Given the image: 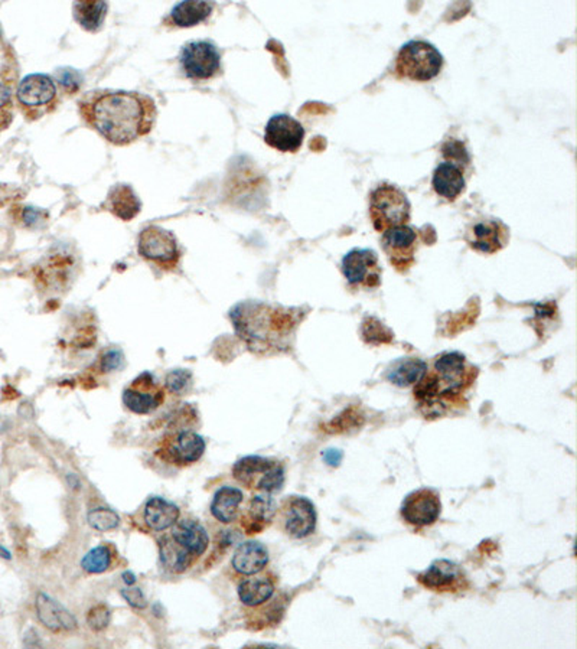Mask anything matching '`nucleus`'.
Wrapping results in <instances>:
<instances>
[{
    "label": "nucleus",
    "instance_id": "1",
    "mask_svg": "<svg viewBox=\"0 0 577 649\" xmlns=\"http://www.w3.org/2000/svg\"><path fill=\"white\" fill-rule=\"evenodd\" d=\"M78 110L87 126L116 146L149 135L158 117L155 100L135 91H90L79 100Z\"/></svg>",
    "mask_w": 577,
    "mask_h": 649
},
{
    "label": "nucleus",
    "instance_id": "2",
    "mask_svg": "<svg viewBox=\"0 0 577 649\" xmlns=\"http://www.w3.org/2000/svg\"><path fill=\"white\" fill-rule=\"evenodd\" d=\"M478 374V368L464 354L443 353L434 357L413 390L423 416L438 419L462 409Z\"/></svg>",
    "mask_w": 577,
    "mask_h": 649
},
{
    "label": "nucleus",
    "instance_id": "3",
    "mask_svg": "<svg viewBox=\"0 0 577 649\" xmlns=\"http://www.w3.org/2000/svg\"><path fill=\"white\" fill-rule=\"evenodd\" d=\"M298 312L263 302H242L231 309L230 320L238 338L253 353L275 354L291 346Z\"/></svg>",
    "mask_w": 577,
    "mask_h": 649
},
{
    "label": "nucleus",
    "instance_id": "4",
    "mask_svg": "<svg viewBox=\"0 0 577 649\" xmlns=\"http://www.w3.org/2000/svg\"><path fill=\"white\" fill-rule=\"evenodd\" d=\"M233 478L249 491L272 495L284 488V465L277 459L245 456L233 466Z\"/></svg>",
    "mask_w": 577,
    "mask_h": 649
},
{
    "label": "nucleus",
    "instance_id": "5",
    "mask_svg": "<svg viewBox=\"0 0 577 649\" xmlns=\"http://www.w3.org/2000/svg\"><path fill=\"white\" fill-rule=\"evenodd\" d=\"M410 201L394 185H378L370 196V218L374 229L384 234L396 227L408 226L410 221Z\"/></svg>",
    "mask_w": 577,
    "mask_h": 649
},
{
    "label": "nucleus",
    "instance_id": "6",
    "mask_svg": "<svg viewBox=\"0 0 577 649\" xmlns=\"http://www.w3.org/2000/svg\"><path fill=\"white\" fill-rule=\"evenodd\" d=\"M57 84L46 74H30L25 77L16 90V102L28 121H38L57 109Z\"/></svg>",
    "mask_w": 577,
    "mask_h": 649
},
{
    "label": "nucleus",
    "instance_id": "7",
    "mask_svg": "<svg viewBox=\"0 0 577 649\" xmlns=\"http://www.w3.org/2000/svg\"><path fill=\"white\" fill-rule=\"evenodd\" d=\"M443 57L426 41H410L397 55L396 71L411 81H429L441 72Z\"/></svg>",
    "mask_w": 577,
    "mask_h": 649
},
{
    "label": "nucleus",
    "instance_id": "8",
    "mask_svg": "<svg viewBox=\"0 0 577 649\" xmlns=\"http://www.w3.org/2000/svg\"><path fill=\"white\" fill-rule=\"evenodd\" d=\"M276 526L293 540H302L317 529V515L310 499L289 495L276 508Z\"/></svg>",
    "mask_w": 577,
    "mask_h": 649
},
{
    "label": "nucleus",
    "instance_id": "9",
    "mask_svg": "<svg viewBox=\"0 0 577 649\" xmlns=\"http://www.w3.org/2000/svg\"><path fill=\"white\" fill-rule=\"evenodd\" d=\"M137 252L142 259L162 270H175L181 262L177 237L162 227L149 226L142 229L137 240Z\"/></svg>",
    "mask_w": 577,
    "mask_h": 649
},
{
    "label": "nucleus",
    "instance_id": "10",
    "mask_svg": "<svg viewBox=\"0 0 577 649\" xmlns=\"http://www.w3.org/2000/svg\"><path fill=\"white\" fill-rule=\"evenodd\" d=\"M181 71L186 79L207 81L221 72V53L211 41H193L182 46L179 54Z\"/></svg>",
    "mask_w": 577,
    "mask_h": 649
},
{
    "label": "nucleus",
    "instance_id": "11",
    "mask_svg": "<svg viewBox=\"0 0 577 649\" xmlns=\"http://www.w3.org/2000/svg\"><path fill=\"white\" fill-rule=\"evenodd\" d=\"M205 440L198 433L179 430L169 433L159 442L155 454L172 466H189L204 456Z\"/></svg>",
    "mask_w": 577,
    "mask_h": 649
},
{
    "label": "nucleus",
    "instance_id": "12",
    "mask_svg": "<svg viewBox=\"0 0 577 649\" xmlns=\"http://www.w3.org/2000/svg\"><path fill=\"white\" fill-rule=\"evenodd\" d=\"M342 274L352 287L374 289L382 285L383 269L377 253L354 248L342 259Z\"/></svg>",
    "mask_w": 577,
    "mask_h": 649
},
{
    "label": "nucleus",
    "instance_id": "13",
    "mask_svg": "<svg viewBox=\"0 0 577 649\" xmlns=\"http://www.w3.org/2000/svg\"><path fill=\"white\" fill-rule=\"evenodd\" d=\"M121 400L132 413L151 414L165 402V388L153 374L144 371L126 387Z\"/></svg>",
    "mask_w": 577,
    "mask_h": 649
},
{
    "label": "nucleus",
    "instance_id": "14",
    "mask_svg": "<svg viewBox=\"0 0 577 649\" xmlns=\"http://www.w3.org/2000/svg\"><path fill=\"white\" fill-rule=\"evenodd\" d=\"M425 589L436 593H460L471 587L468 576L459 564L450 560H434L426 570L417 576Z\"/></svg>",
    "mask_w": 577,
    "mask_h": 649
},
{
    "label": "nucleus",
    "instance_id": "15",
    "mask_svg": "<svg viewBox=\"0 0 577 649\" xmlns=\"http://www.w3.org/2000/svg\"><path fill=\"white\" fill-rule=\"evenodd\" d=\"M417 243V231L413 227H396L383 234V250L390 264L400 273L415 264Z\"/></svg>",
    "mask_w": 577,
    "mask_h": 649
},
{
    "label": "nucleus",
    "instance_id": "16",
    "mask_svg": "<svg viewBox=\"0 0 577 649\" xmlns=\"http://www.w3.org/2000/svg\"><path fill=\"white\" fill-rule=\"evenodd\" d=\"M441 512V496L433 489L422 488L411 492L404 498L401 505V517L404 521L416 527L433 526Z\"/></svg>",
    "mask_w": 577,
    "mask_h": 649
},
{
    "label": "nucleus",
    "instance_id": "17",
    "mask_svg": "<svg viewBox=\"0 0 577 649\" xmlns=\"http://www.w3.org/2000/svg\"><path fill=\"white\" fill-rule=\"evenodd\" d=\"M305 139V129L301 121L289 114H276L266 124L265 142L279 152L298 151Z\"/></svg>",
    "mask_w": 577,
    "mask_h": 649
},
{
    "label": "nucleus",
    "instance_id": "18",
    "mask_svg": "<svg viewBox=\"0 0 577 649\" xmlns=\"http://www.w3.org/2000/svg\"><path fill=\"white\" fill-rule=\"evenodd\" d=\"M465 240L476 252L494 254L508 245L509 229L504 222L490 218L474 224L468 229Z\"/></svg>",
    "mask_w": 577,
    "mask_h": 649
},
{
    "label": "nucleus",
    "instance_id": "19",
    "mask_svg": "<svg viewBox=\"0 0 577 649\" xmlns=\"http://www.w3.org/2000/svg\"><path fill=\"white\" fill-rule=\"evenodd\" d=\"M276 508L277 505L272 495L268 494L254 495L247 503L244 512L238 517L242 520L244 533L247 536H253L265 531L275 521Z\"/></svg>",
    "mask_w": 577,
    "mask_h": 649
},
{
    "label": "nucleus",
    "instance_id": "20",
    "mask_svg": "<svg viewBox=\"0 0 577 649\" xmlns=\"http://www.w3.org/2000/svg\"><path fill=\"white\" fill-rule=\"evenodd\" d=\"M169 536L177 541V545L193 553L195 557L201 559L207 553L210 547V537L207 529L201 526L195 520H177L174 526L170 527Z\"/></svg>",
    "mask_w": 577,
    "mask_h": 649
},
{
    "label": "nucleus",
    "instance_id": "21",
    "mask_svg": "<svg viewBox=\"0 0 577 649\" xmlns=\"http://www.w3.org/2000/svg\"><path fill=\"white\" fill-rule=\"evenodd\" d=\"M276 592V580L272 573L251 574L238 585V597L249 608H257L272 599Z\"/></svg>",
    "mask_w": 577,
    "mask_h": 649
},
{
    "label": "nucleus",
    "instance_id": "22",
    "mask_svg": "<svg viewBox=\"0 0 577 649\" xmlns=\"http://www.w3.org/2000/svg\"><path fill=\"white\" fill-rule=\"evenodd\" d=\"M268 564V552L265 545L259 541H245L235 550L231 566L235 573L251 576L265 570Z\"/></svg>",
    "mask_w": 577,
    "mask_h": 649
},
{
    "label": "nucleus",
    "instance_id": "23",
    "mask_svg": "<svg viewBox=\"0 0 577 649\" xmlns=\"http://www.w3.org/2000/svg\"><path fill=\"white\" fill-rule=\"evenodd\" d=\"M37 612L42 625L53 632L76 629L78 625L76 618L62 604L54 601L45 593H39L37 597Z\"/></svg>",
    "mask_w": 577,
    "mask_h": 649
},
{
    "label": "nucleus",
    "instance_id": "24",
    "mask_svg": "<svg viewBox=\"0 0 577 649\" xmlns=\"http://www.w3.org/2000/svg\"><path fill=\"white\" fill-rule=\"evenodd\" d=\"M103 207L121 221H130L139 214L142 203L130 185L118 184L110 189Z\"/></svg>",
    "mask_w": 577,
    "mask_h": 649
},
{
    "label": "nucleus",
    "instance_id": "25",
    "mask_svg": "<svg viewBox=\"0 0 577 649\" xmlns=\"http://www.w3.org/2000/svg\"><path fill=\"white\" fill-rule=\"evenodd\" d=\"M159 557L165 570L174 574L185 573L200 560L193 553L177 545L169 534L159 538Z\"/></svg>",
    "mask_w": 577,
    "mask_h": 649
},
{
    "label": "nucleus",
    "instance_id": "26",
    "mask_svg": "<svg viewBox=\"0 0 577 649\" xmlns=\"http://www.w3.org/2000/svg\"><path fill=\"white\" fill-rule=\"evenodd\" d=\"M179 517H181L179 508L161 496L149 499L144 508V522L147 528L155 533L170 528Z\"/></svg>",
    "mask_w": 577,
    "mask_h": 649
},
{
    "label": "nucleus",
    "instance_id": "27",
    "mask_svg": "<svg viewBox=\"0 0 577 649\" xmlns=\"http://www.w3.org/2000/svg\"><path fill=\"white\" fill-rule=\"evenodd\" d=\"M244 494L235 487H221L216 492L211 503V514L221 524L237 521L242 514Z\"/></svg>",
    "mask_w": 577,
    "mask_h": 649
},
{
    "label": "nucleus",
    "instance_id": "28",
    "mask_svg": "<svg viewBox=\"0 0 577 649\" xmlns=\"http://www.w3.org/2000/svg\"><path fill=\"white\" fill-rule=\"evenodd\" d=\"M432 185L439 196L448 201H455L466 187L464 171L449 162H443L434 170Z\"/></svg>",
    "mask_w": 577,
    "mask_h": 649
},
{
    "label": "nucleus",
    "instance_id": "29",
    "mask_svg": "<svg viewBox=\"0 0 577 649\" xmlns=\"http://www.w3.org/2000/svg\"><path fill=\"white\" fill-rule=\"evenodd\" d=\"M212 11L214 4L208 2H181L175 4L170 11L168 23L170 27H196L198 23L205 22L211 16Z\"/></svg>",
    "mask_w": 577,
    "mask_h": 649
},
{
    "label": "nucleus",
    "instance_id": "30",
    "mask_svg": "<svg viewBox=\"0 0 577 649\" xmlns=\"http://www.w3.org/2000/svg\"><path fill=\"white\" fill-rule=\"evenodd\" d=\"M426 368V362L419 358H401L389 368L385 377L394 386H415L422 379Z\"/></svg>",
    "mask_w": 577,
    "mask_h": 649
},
{
    "label": "nucleus",
    "instance_id": "31",
    "mask_svg": "<svg viewBox=\"0 0 577 649\" xmlns=\"http://www.w3.org/2000/svg\"><path fill=\"white\" fill-rule=\"evenodd\" d=\"M72 9L79 27L88 32H98L106 20L109 4L106 2H76Z\"/></svg>",
    "mask_w": 577,
    "mask_h": 649
},
{
    "label": "nucleus",
    "instance_id": "32",
    "mask_svg": "<svg viewBox=\"0 0 577 649\" xmlns=\"http://www.w3.org/2000/svg\"><path fill=\"white\" fill-rule=\"evenodd\" d=\"M113 550L109 545H97L81 560V567L84 571L90 574H100L109 570L113 566Z\"/></svg>",
    "mask_w": 577,
    "mask_h": 649
},
{
    "label": "nucleus",
    "instance_id": "33",
    "mask_svg": "<svg viewBox=\"0 0 577 649\" xmlns=\"http://www.w3.org/2000/svg\"><path fill=\"white\" fill-rule=\"evenodd\" d=\"M87 521L93 528L106 533V531H111V529L119 526L120 518L113 510H109V508H95V510H91L88 512Z\"/></svg>",
    "mask_w": 577,
    "mask_h": 649
},
{
    "label": "nucleus",
    "instance_id": "34",
    "mask_svg": "<svg viewBox=\"0 0 577 649\" xmlns=\"http://www.w3.org/2000/svg\"><path fill=\"white\" fill-rule=\"evenodd\" d=\"M12 84L0 81V130L8 128L12 121Z\"/></svg>",
    "mask_w": 577,
    "mask_h": 649
},
{
    "label": "nucleus",
    "instance_id": "35",
    "mask_svg": "<svg viewBox=\"0 0 577 649\" xmlns=\"http://www.w3.org/2000/svg\"><path fill=\"white\" fill-rule=\"evenodd\" d=\"M191 381H193L191 372L186 371V370H177V371H172L170 374H168L165 387H167V390H169L170 393L181 395V393H184L188 388Z\"/></svg>",
    "mask_w": 577,
    "mask_h": 649
},
{
    "label": "nucleus",
    "instance_id": "36",
    "mask_svg": "<svg viewBox=\"0 0 577 649\" xmlns=\"http://www.w3.org/2000/svg\"><path fill=\"white\" fill-rule=\"evenodd\" d=\"M110 613L109 608L104 604H95V608H91L87 613V622L91 629L103 630L109 627Z\"/></svg>",
    "mask_w": 577,
    "mask_h": 649
},
{
    "label": "nucleus",
    "instance_id": "37",
    "mask_svg": "<svg viewBox=\"0 0 577 649\" xmlns=\"http://www.w3.org/2000/svg\"><path fill=\"white\" fill-rule=\"evenodd\" d=\"M443 156L446 159H450L449 163H453V165H457L455 162H459V163L462 162L465 165H468L469 162H471L464 143L457 142V140H450V142L446 143L445 146H443Z\"/></svg>",
    "mask_w": 577,
    "mask_h": 649
},
{
    "label": "nucleus",
    "instance_id": "38",
    "mask_svg": "<svg viewBox=\"0 0 577 649\" xmlns=\"http://www.w3.org/2000/svg\"><path fill=\"white\" fill-rule=\"evenodd\" d=\"M121 596L125 597L128 603L133 608H146V597H144V592L137 587H128V589L121 590Z\"/></svg>",
    "mask_w": 577,
    "mask_h": 649
},
{
    "label": "nucleus",
    "instance_id": "39",
    "mask_svg": "<svg viewBox=\"0 0 577 649\" xmlns=\"http://www.w3.org/2000/svg\"><path fill=\"white\" fill-rule=\"evenodd\" d=\"M120 361L121 355L119 351H110L109 354H106V357L103 358V370H104V372L111 371V370H114V368L119 367V364H120Z\"/></svg>",
    "mask_w": 577,
    "mask_h": 649
},
{
    "label": "nucleus",
    "instance_id": "40",
    "mask_svg": "<svg viewBox=\"0 0 577 649\" xmlns=\"http://www.w3.org/2000/svg\"><path fill=\"white\" fill-rule=\"evenodd\" d=\"M325 461L328 462L329 465H338L340 463L341 459H342V453L338 451H328L325 452L324 454Z\"/></svg>",
    "mask_w": 577,
    "mask_h": 649
},
{
    "label": "nucleus",
    "instance_id": "41",
    "mask_svg": "<svg viewBox=\"0 0 577 649\" xmlns=\"http://www.w3.org/2000/svg\"><path fill=\"white\" fill-rule=\"evenodd\" d=\"M123 578H125V582L128 583V586L135 585V582H136V578H135L130 571L123 574Z\"/></svg>",
    "mask_w": 577,
    "mask_h": 649
},
{
    "label": "nucleus",
    "instance_id": "42",
    "mask_svg": "<svg viewBox=\"0 0 577 649\" xmlns=\"http://www.w3.org/2000/svg\"><path fill=\"white\" fill-rule=\"evenodd\" d=\"M0 557H4V559L8 560L11 559V553H9L6 548L2 547V545H0Z\"/></svg>",
    "mask_w": 577,
    "mask_h": 649
}]
</instances>
